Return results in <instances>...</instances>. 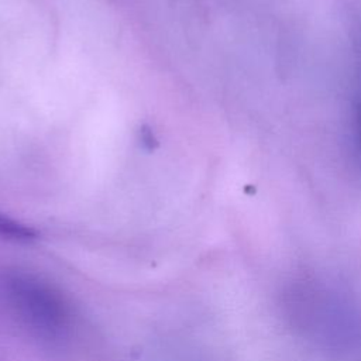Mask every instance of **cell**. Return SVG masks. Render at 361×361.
<instances>
[{
    "label": "cell",
    "instance_id": "obj_1",
    "mask_svg": "<svg viewBox=\"0 0 361 361\" xmlns=\"http://www.w3.org/2000/svg\"><path fill=\"white\" fill-rule=\"evenodd\" d=\"M0 319L51 357L69 353L80 330L71 295L44 272L14 262H0Z\"/></svg>",
    "mask_w": 361,
    "mask_h": 361
},
{
    "label": "cell",
    "instance_id": "obj_2",
    "mask_svg": "<svg viewBox=\"0 0 361 361\" xmlns=\"http://www.w3.org/2000/svg\"><path fill=\"white\" fill-rule=\"evenodd\" d=\"M38 238V233L35 228L0 213V240L30 244Z\"/></svg>",
    "mask_w": 361,
    "mask_h": 361
},
{
    "label": "cell",
    "instance_id": "obj_3",
    "mask_svg": "<svg viewBox=\"0 0 361 361\" xmlns=\"http://www.w3.org/2000/svg\"><path fill=\"white\" fill-rule=\"evenodd\" d=\"M355 120H357V133H358V140H360V147H361V104L357 107Z\"/></svg>",
    "mask_w": 361,
    "mask_h": 361
}]
</instances>
